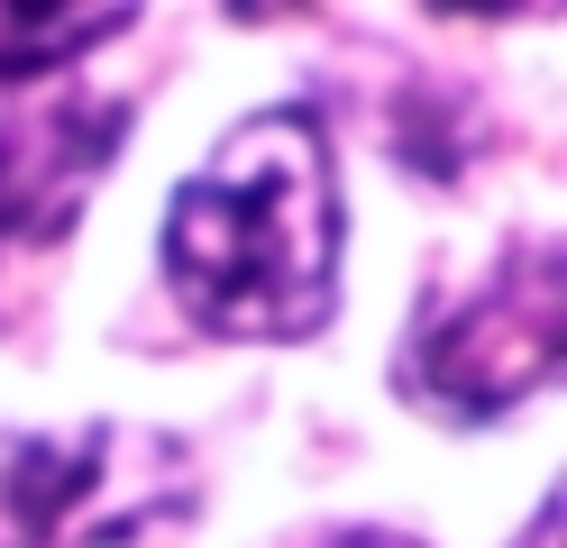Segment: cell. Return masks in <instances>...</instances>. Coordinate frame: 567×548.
Wrapping results in <instances>:
<instances>
[{
  "mask_svg": "<svg viewBox=\"0 0 567 548\" xmlns=\"http://www.w3.org/2000/svg\"><path fill=\"white\" fill-rule=\"evenodd\" d=\"M165 292L202 339H321L339 311V165L302 101L247 110L165 201Z\"/></svg>",
  "mask_w": 567,
  "mask_h": 548,
  "instance_id": "6da1fadb",
  "label": "cell"
},
{
  "mask_svg": "<svg viewBox=\"0 0 567 548\" xmlns=\"http://www.w3.org/2000/svg\"><path fill=\"white\" fill-rule=\"evenodd\" d=\"M193 457L165 430L92 421L74 438H0V548H137L193 521Z\"/></svg>",
  "mask_w": 567,
  "mask_h": 548,
  "instance_id": "7a4b0ae2",
  "label": "cell"
},
{
  "mask_svg": "<svg viewBox=\"0 0 567 548\" xmlns=\"http://www.w3.org/2000/svg\"><path fill=\"white\" fill-rule=\"evenodd\" d=\"M558 329H567V283H558V247H522L504 256L467 302H449L421 339L403 348V393L440 421H504L558 375Z\"/></svg>",
  "mask_w": 567,
  "mask_h": 548,
  "instance_id": "3957f363",
  "label": "cell"
},
{
  "mask_svg": "<svg viewBox=\"0 0 567 548\" xmlns=\"http://www.w3.org/2000/svg\"><path fill=\"white\" fill-rule=\"evenodd\" d=\"M128 110L92 92H0V238L55 247L120 156Z\"/></svg>",
  "mask_w": 567,
  "mask_h": 548,
  "instance_id": "277c9868",
  "label": "cell"
},
{
  "mask_svg": "<svg viewBox=\"0 0 567 548\" xmlns=\"http://www.w3.org/2000/svg\"><path fill=\"white\" fill-rule=\"evenodd\" d=\"M137 28V10H74V0H55V10H0V92L10 83H38V73H55V64H74V55H92L101 37H128Z\"/></svg>",
  "mask_w": 567,
  "mask_h": 548,
  "instance_id": "5b68a950",
  "label": "cell"
},
{
  "mask_svg": "<svg viewBox=\"0 0 567 548\" xmlns=\"http://www.w3.org/2000/svg\"><path fill=\"white\" fill-rule=\"evenodd\" d=\"M330 548H421V539H403V530H348V539H330Z\"/></svg>",
  "mask_w": 567,
  "mask_h": 548,
  "instance_id": "8992f818",
  "label": "cell"
},
{
  "mask_svg": "<svg viewBox=\"0 0 567 548\" xmlns=\"http://www.w3.org/2000/svg\"><path fill=\"white\" fill-rule=\"evenodd\" d=\"M530 548H558V503H540V521H530Z\"/></svg>",
  "mask_w": 567,
  "mask_h": 548,
  "instance_id": "52a82bcc",
  "label": "cell"
}]
</instances>
